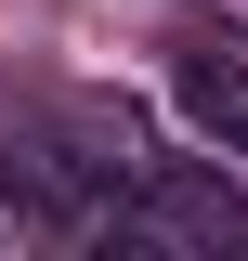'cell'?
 <instances>
[{
	"label": "cell",
	"instance_id": "obj_1",
	"mask_svg": "<svg viewBox=\"0 0 248 261\" xmlns=\"http://www.w3.org/2000/svg\"><path fill=\"white\" fill-rule=\"evenodd\" d=\"M170 92H183V118L209 130V144H235V157H248V53H235V39H183Z\"/></svg>",
	"mask_w": 248,
	"mask_h": 261
}]
</instances>
